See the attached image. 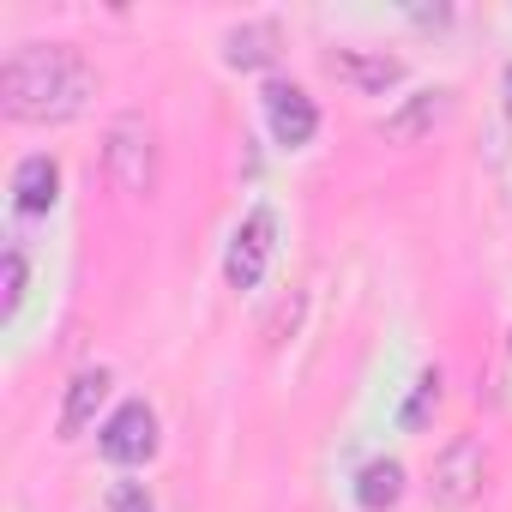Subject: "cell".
<instances>
[{"label":"cell","mask_w":512,"mask_h":512,"mask_svg":"<svg viewBox=\"0 0 512 512\" xmlns=\"http://www.w3.org/2000/svg\"><path fill=\"white\" fill-rule=\"evenodd\" d=\"M97 91V73L61 49V43H25L7 55V67H0V109H7L13 121H73Z\"/></svg>","instance_id":"1"},{"label":"cell","mask_w":512,"mask_h":512,"mask_svg":"<svg viewBox=\"0 0 512 512\" xmlns=\"http://www.w3.org/2000/svg\"><path fill=\"white\" fill-rule=\"evenodd\" d=\"M103 163H109V181H115L127 199H145L151 181H157V139H151V121H145V115H115V121H109Z\"/></svg>","instance_id":"2"},{"label":"cell","mask_w":512,"mask_h":512,"mask_svg":"<svg viewBox=\"0 0 512 512\" xmlns=\"http://www.w3.org/2000/svg\"><path fill=\"white\" fill-rule=\"evenodd\" d=\"M272 247H278V217H272V205H253L241 217V229L229 235V253H223L229 290H253V284H260L266 266H272Z\"/></svg>","instance_id":"3"},{"label":"cell","mask_w":512,"mask_h":512,"mask_svg":"<svg viewBox=\"0 0 512 512\" xmlns=\"http://www.w3.org/2000/svg\"><path fill=\"white\" fill-rule=\"evenodd\" d=\"M151 452H157V410L133 398L103 422V458L109 464H145Z\"/></svg>","instance_id":"4"},{"label":"cell","mask_w":512,"mask_h":512,"mask_svg":"<svg viewBox=\"0 0 512 512\" xmlns=\"http://www.w3.org/2000/svg\"><path fill=\"white\" fill-rule=\"evenodd\" d=\"M266 121H272V139L278 145H308L314 133H320V109H314V97L302 91V85H290V79H272L266 85Z\"/></svg>","instance_id":"5"},{"label":"cell","mask_w":512,"mask_h":512,"mask_svg":"<svg viewBox=\"0 0 512 512\" xmlns=\"http://www.w3.org/2000/svg\"><path fill=\"white\" fill-rule=\"evenodd\" d=\"M482 488V446L470 434H458L440 458H434V500L440 506H464Z\"/></svg>","instance_id":"6"},{"label":"cell","mask_w":512,"mask_h":512,"mask_svg":"<svg viewBox=\"0 0 512 512\" xmlns=\"http://www.w3.org/2000/svg\"><path fill=\"white\" fill-rule=\"evenodd\" d=\"M446 109H452V91H410V97L380 121V139H392V145H416Z\"/></svg>","instance_id":"7"},{"label":"cell","mask_w":512,"mask_h":512,"mask_svg":"<svg viewBox=\"0 0 512 512\" xmlns=\"http://www.w3.org/2000/svg\"><path fill=\"white\" fill-rule=\"evenodd\" d=\"M55 193H61V169H55V157H25L19 169H13V205L25 211V217H43L49 205H55Z\"/></svg>","instance_id":"8"},{"label":"cell","mask_w":512,"mask_h":512,"mask_svg":"<svg viewBox=\"0 0 512 512\" xmlns=\"http://www.w3.org/2000/svg\"><path fill=\"white\" fill-rule=\"evenodd\" d=\"M109 398V368H79L67 380V404H61V440H79L85 422L97 416V404Z\"/></svg>","instance_id":"9"},{"label":"cell","mask_w":512,"mask_h":512,"mask_svg":"<svg viewBox=\"0 0 512 512\" xmlns=\"http://www.w3.org/2000/svg\"><path fill=\"white\" fill-rule=\"evenodd\" d=\"M332 73L350 79L356 91H392V85L404 79V67H398L392 55H362V49H338V55H332Z\"/></svg>","instance_id":"10"},{"label":"cell","mask_w":512,"mask_h":512,"mask_svg":"<svg viewBox=\"0 0 512 512\" xmlns=\"http://www.w3.org/2000/svg\"><path fill=\"white\" fill-rule=\"evenodd\" d=\"M223 61L253 73V67H272L278 61V25H241L223 37Z\"/></svg>","instance_id":"11"},{"label":"cell","mask_w":512,"mask_h":512,"mask_svg":"<svg viewBox=\"0 0 512 512\" xmlns=\"http://www.w3.org/2000/svg\"><path fill=\"white\" fill-rule=\"evenodd\" d=\"M398 494H404V464H398V458H374V464L356 476V500H362L368 512L398 506Z\"/></svg>","instance_id":"12"},{"label":"cell","mask_w":512,"mask_h":512,"mask_svg":"<svg viewBox=\"0 0 512 512\" xmlns=\"http://www.w3.org/2000/svg\"><path fill=\"white\" fill-rule=\"evenodd\" d=\"M434 404H440V368H428V374L416 380V392H410V404H404V428H422Z\"/></svg>","instance_id":"13"},{"label":"cell","mask_w":512,"mask_h":512,"mask_svg":"<svg viewBox=\"0 0 512 512\" xmlns=\"http://www.w3.org/2000/svg\"><path fill=\"white\" fill-rule=\"evenodd\" d=\"M0 284H7V296H0V314L13 320V314H19V302H25V253H19V247L7 253V266H0Z\"/></svg>","instance_id":"14"},{"label":"cell","mask_w":512,"mask_h":512,"mask_svg":"<svg viewBox=\"0 0 512 512\" xmlns=\"http://www.w3.org/2000/svg\"><path fill=\"white\" fill-rule=\"evenodd\" d=\"M115 512H151L145 488H139V482H121V488H115Z\"/></svg>","instance_id":"15"},{"label":"cell","mask_w":512,"mask_h":512,"mask_svg":"<svg viewBox=\"0 0 512 512\" xmlns=\"http://www.w3.org/2000/svg\"><path fill=\"white\" fill-rule=\"evenodd\" d=\"M506 109H512V67H506Z\"/></svg>","instance_id":"16"}]
</instances>
